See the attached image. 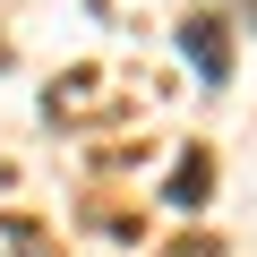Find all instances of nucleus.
<instances>
[{
    "instance_id": "nucleus-5",
    "label": "nucleus",
    "mask_w": 257,
    "mask_h": 257,
    "mask_svg": "<svg viewBox=\"0 0 257 257\" xmlns=\"http://www.w3.org/2000/svg\"><path fill=\"white\" fill-rule=\"evenodd\" d=\"M248 18H257V0H248Z\"/></svg>"
},
{
    "instance_id": "nucleus-4",
    "label": "nucleus",
    "mask_w": 257,
    "mask_h": 257,
    "mask_svg": "<svg viewBox=\"0 0 257 257\" xmlns=\"http://www.w3.org/2000/svg\"><path fill=\"white\" fill-rule=\"evenodd\" d=\"M0 60H9V43H0Z\"/></svg>"
},
{
    "instance_id": "nucleus-3",
    "label": "nucleus",
    "mask_w": 257,
    "mask_h": 257,
    "mask_svg": "<svg viewBox=\"0 0 257 257\" xmlns=\"http://www.w3.org/2000/svg\"><path fill=\"white\" fill-rule=\"evenodd\" d=\"M172 257H223V240H214V231H197V240H180Z\"/></svg>"
},
{
    "instance_id": "nucleus-2",
    "label": "nucleus",
    "mask_w": 257,
    "mask_h": 257,
    "mask_svg": "<svg viewBox=\"0 0 257 257\" xmlns=\"http://www.w3.org/2000/svg\"><path fill=\"white\" fill-rule=\"evenodd\" d=\"M206 189H214V163H206V155H189V163L172 172V206H197Z\"/></svg>"
},
{
    "instance_id": "nucleus-1",
    "label": "nucleus",
    "mask_w": 257,
    "mask_h": 257,
    "mask_svg": "<svg viewBox=\"0 0 257 257\" xmlns=\"http://www.w3.org/2000/svg\"><path fill=\"white\" fill-rule=\"evenodd\" d=\"M180 43L197 52V69H206V77H231V43H223V18H189V26H180Z\"/></svg>"
}]
</instances>
